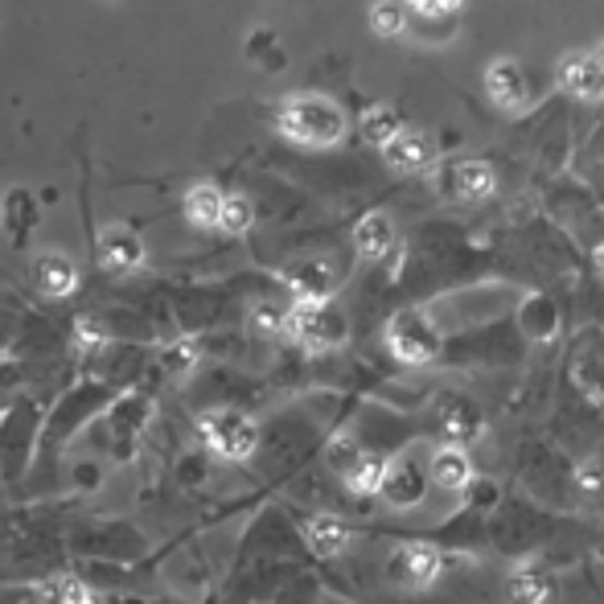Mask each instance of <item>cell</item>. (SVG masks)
Returning a JSON list of instances; mask_svg holds the SVG:
<instances>
[{"label": "cell", "mask_w": 604, "mask_h": 604, "mask_svg": "<svg viewBox=\"0 0 604 604\" xmlns=\"http://www.w3.org/2000/svg\"><path fill=\"white\" fill-rule=\"evenodd\" d=\"M485 87L498 99L502 107H522L527 104V78L518 71L515 62H494L490 74H485Z\"/></svg>", "instance_id": "8fae6325"}, {"label": "cell", "mask_w": 604, "mask_h": 604, "mask_svg": "<svg viewBox=\"0 0 604 604\" xmlns=\"http://www.w3.org/2000/svg\"><path fill=\"white\" fill-rule=\"evenodd\" d=\"M383 473H387V461H383V457H358V461L346 469V481H350L354 494H378Z\"/></svg>", "instance_id": "d6986e66"}, {"label": "cell", "mask_w": 604, "mask_h": 604, "mask_svg": "<svg viewBox=\"0 0 604 604\" xmlns=\"http://www.w3.org/2000/svg\"><path fill=\"white\" fill-rule=\"evenodd\" d=\"M547 596H552V584L543 571L527 568L510 576V601L515 604H547Z\"/></svg>", "instance_id": "ac0fdd59"}, {"label": "cell", "mask_w": 604, "mask_h": 604, "mask_svg": "<svg viewBox=\"0 0 604 604\" xmlns=\"http://www.w3.org/2000/svg\"><path fill=\"white\" fill-rule=\"evenodd\" d=\"M559 83L571 95H601V58L596 53H571L568 62L559 67Z\"/></svg>", "instance_id": "ba28073f"}, {"label": "cell", "mask_w": 604, "mask_h": 604, "mask_svg": "<svg viewBox=\"0 0 604 604\" xmlns=\"http://www.w3.org/2000/svg\"><path fill=\"white\" fill-rule=\"evenodd\" d=\"M309 547L317 555H338L341 547H346V539H350V531H346V522L341 518H329V515H321L309 522Z\"/></svg>", "instance_id": "2e32d148"}, {"label": "cell", "mask_w": 604, "mask_h": 604, "mask_svg": "<svg viewBox=\"0 0 604 604\" xmlns=\"http://www.w3.org/2000/svg\"><path fill=\"white\" fill-rule=\"evenodd\" d=\"M288 329L304 341V346H338L346 338V321L329 309V304H304L285 321Z\"/></svg>", "instance_id": "5b68a950"}, {"label": "cell", "mask_w": 604, "mask_h": 604, "mask_svg": "<svg viewBox=\"0 0 604 604\" xmlns=\"http://www.w3.org/2000/svg\"><path fill=\"white\" fill-rule=\"evenodd\" d=\"M440 424H445L448 440H473L481 432V411L464 399H448L440 408Z\"/></svg>", "instance_id": "9a60e30c"}, {"label": "cell", "mask_w": 604, "mask_h": 604, "mask_svg": "<svg viewBox=\"0 0 604 604\" xmlns=\"http://www.w3.org/2000/svg\"><path fill=\"white\" fill-rule=\"evenodd\" d=\"M420 13H432V17H440V13H452L461 0H411Z\"/></svg>", "instance_id": "484cf974"}, {"label": "cell", "mask_w": 604, "mask_h": 604, "mask_svg": "<svg viewBox=\"0 0 604 604\" xmlns=\"http://www.w3.org/2000/svg\"><path fill=\"white\" fill-rule=\"evenodd\" d=\"M371 25H374V34L395 37L399 29H403V13H399V4H391V0H378V4L371 9Z\"/></svg>", "instance_id": "cb8c5ba5"}, {"label": "cell", "mask_w": 604, "mask_h": 604, "mask_svg": "<svg viewBox=\"0 0 604 604\" xmlns=\"http://www.w3.org/2000/svg\"><path fill=\"white\" fill-rule=\"evenodd\" d=\"M436 576H440V552L432 543H403L387 559V580L411 592L436 584Z\"/></svg>", "instance_id": "277c9868"}, {"label": "cell", "mask_w": 604, "mask_h": 604, "mask_svg": "<svg viewBox=\"0 0 604 604\" xmlns=\"http://www.w3.org/2000/svg\"><path fill=\"white\" fill-rule=\"evenodd\" d=\"M494 190V169L481 165V160H461L452 173H448V194L457 197H485Z\"/></svg>", "instance_id": "5bb4252c"}, {"label": "cell", "mask_w": 604, "mask_h": 604, "mask_svg": "<svg viewBox=\"0 0 604 604\" xmlns=\"http://www.w3.org/2000/svg\"><path fill=\"white\" fill-rule=\"evenodd\" d=\"M469 478H473V464H469V457H464L461 448H440V452L432 457V469H427V481H432V485L457 494V490L469 485Z\"/></svg>", "instance_id": "52a82bcc"}, {"label": "cell", "mask_w": 604, "mask_h": 604, "mask_svg": "<svg viewBox=\"0 0 604 604\" xmlns=\"http://www.w3.org/2000/svg\"><path fill=\"white\" fill-rule=\"evenodd\" d=\"M387 148V160H391L395 169H403V173H411V169H424L427 160H432V141H427L424 132H399L391 144H383Z\"/></svg>", "instance_id": "30bf717a"}, {"label": "cell", "mask_w": 604, "mask_h": 604, "mask_svg": "<svg viewBox=\"0 0 604 604\" xmlns=\"http://www.w3.org/2000/svg\"><path fill=\"white\" fill-rule=\"evenodd\" d=\"M259 325H264V329H271V325H285V317L276 313V304H264V309H259Z\"/></svg>", "instance_id": "4316f807"}, {"label": "cell", "mask_w": 604, "mask_h": 604, "mask_svg": "<svg viewBox=\"0 0 604 604\" xmlns=\"http://www.w3.org/2000/svg\"><path fill=\"white\" fill-rule=\"evenodd\" d=\"M399 132H403V120H399V111H391V107H374V111H366V120H362V136L371 144H391Z\"/></svg>", "instance_id": "ffe728a7"}, {"label": "cell", "mask_w": 604, "mask_h": 604, "mask_svg": "<svg viewBox=\"0 0 604 604\" xmlns=\"http://www.w3.org/2000/svg\"><path fill=\"white\" fill-rule=\"evenodd\" d=\"M280 128H285L292 141H301V144H338L341 132H346V120H341V111L329 104V99L301 95V99L285 104Z\"/></svg>", "instance_id": "6da1fadb"}, {"label": "cell", "mask_w": 604, "mask_h": 604, "mask_svg": "<svg viewBox=\"0 0 604 604\" xmlns=\"http://www.w3.org/2000/svg\"><path fill=\"white\" fill-rule=\"evenodd\" d=\"M354 243L358 251L366 255V259H383L395 243V227L391 218H383V214H366L362 222L354 227Z\"/></svg>", "instance_id": "4fadbf2b"}, {"label": "cell", "mask_w": 604, "mask_h": 604, "mask_svg": "<svg viewBox=\"0 0 604 604\" xmlns=\"http://www.w3.org/2000/svg\"><path fill=\"white\" fill-rule=\"evenodd\" d=\"M34 280H37V288L50 292V297H67V292H74V285H78L74 264L67 255H41L34 264Z\"/></svg>", "instance_id": "7c38bea8"}, {"label": "cell", "mask_w": 604, "mask_h": 604, "mask_svg": "<svg viewBox=\"0 0 604 604\" xmlns=\"http://www.w3.org/2000/svg\"><path fill=\"white\" fill-rule=\"evenodd\" d=\"M202 440L227 461H247L259 445V427L243 411H214L202 420Z\"/></svg>", "instance_id": "7a4b0ae2"}, {"label": "cell", "mask_w": 604, "mask_h": 604, "mask_svg": "<svg viewBox=\"0 0 604 604\" xmlns=\"http://www.w3.org/2000/svg\"><path fill=\"white\" fill-rule=\"evenodd\" d=\"M387 341H391V350L403 362L411 366H420V362H432V358L440 354V334H436V325L424 317V313H403V317L391 321V329H387Z\"/></svg>", "instance_id": "3957f363"}, {"label": "cell", "mask_w": 604, "mask_h": 604, "mask_svg": "<svg viewBox=\"0 0 604 604\" xmlns=\"http://www.w3.org/2000/svg\"><path fill=\"white\" fill-rule=\"evenodd\" d=\"M292 285L301 288L304 297H321V292H329V267H325V264L297 267V280H292Z\"/></svg>", "instance_id": "603a6c76"}, {"label": "cell", "mask_w": 604, "mask_h": 604, "mask_svg": "<svg viewBox=\"0 0 604 604\" xmlns=\"http://www.w3.org/2000/svg\"><path fill=\"white\" fill-rule=\"evenodd\" d=\"M185 214L194 218L197 227H218V218H222V194L214 185H197V190L185 194Z\"/></svg>", "instance_id": "e0dca14e"}, {"label": "cell", "mask_w": 604, "mask_h": 604, "mask_svg": "<svg viewBox=\"0 0 604 604\" xmlns=\"http://www.w3.org/2000/svg\"><path fill=\"white\" fill-rule=\"evenodd\" d=\"M41 604H90V592L74 576H53L41 584Z\"/></svg>", "instance_id": "44dd1931"}, {"label": "cell", "mask_w": 604, "mask_h": 604, "mask_svg": "<svg viewBox=\"0 0 604 604\" xmlns=\"http://www.w3.org/2000/svg\"><path fill=\"white\" fill-rule=\"evenodd\" d=\"M354 461H358V448H354V445H346V440H338V445L329 448V464H334V469H341V473H346V469H350Z\"/></svg>", "instance_id": "d4e9b609"}, {"label": "cell", "mask_w": 604, "mask_h": 604, "mask_svg": "<svg viewBox=\"0 0 604 604\" xmlns=\"http://www.w3.org/2000/svg\"><path fill=\"white\" fill-rule=\"evenodd\" d=\"M218 227H227V231H247L251 227V202L247 197H222V218H218Z\"/></svg>", "instance_id": "7402d4cb"}, {"label": "cell", "mask_w": 604, "mask_h": 604, "mask_svg": "<svg viewBox=\"0 0 604 604\" xmlns=\"http://www.w3.org/2000/svg\"><path fill=\"white\" fill-rule=\"evenodd\" d=\"M99 255H104L107 271H132V267L144 264V247L136 234L128 231H107L104 243H99Z\"/></svg>", "instance_id": "9c48e42d"}, {"label": "cell", "mask_w": 604, "mask_h": 604, "mask_svg": "<svg viewBox=\"0 0 604 604\" xmlns=\"http://www.w3.org/2000/svg\"><path fill=\"white\" fill-rule=\"evenodd\" d=\"M424 473L415 469V464H387V473H383V485H378V494L391 502V506H415V502L424 498Z\"/></svg>", "instance_id": "8992f818"}]
</instances>
